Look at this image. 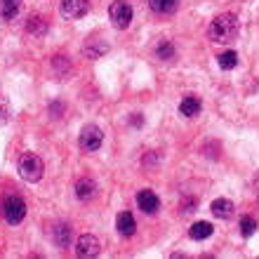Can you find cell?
Instances as JSON below:
<instances>
[{
    "label": "cell",
    "mask_w": 259,
    "mask_h": 259,
    "mask_svg": "<svg viewBox=\"0 0 259 259\" xmlns=\"http://www.w3.org/2000/svg\"><path fill=\"white\" fill-rule=\"evenodd\" d=\"M238 31H240L238 17L233 12H224L210 24V31H207V33H210L212 42H231L238 38Z\"/></svg>",
    "instance_id": "obj_1"
},
{
    "label": "cell",
    "mask_w": 259,
    "mask_h": 259,
    "mask_svg": "<svg viewBox=\"0 0 259 259\" xmlns=\"http://www.w3.org/2000/svg\"><path fill=\"white\" fill-rule=\"evenodd\" d=\"M0 210H3V217H5L7 224H21V219L26 217V203H24V198L19 196H7L0 205Z\"/></svg>",
    "instance_id": "obj_2"
},
{
    "label": "cell",
    "mask_w": 259,
    "mask_h": 259,
    "mask_svg": "<svg viewBox=\"0 0 259 259\" xmlns=\"http://www.w3.org/2000/svg\"><path fill=\"white\" fill-rule=\"evenodd\" d=\"M42 172H45V165H42V160L38 156H33V153H26V156H21L19 160V175L24 182H40Z\"/></svg>",
    "instance_id": "obj_3"
},
{
    "label": "cell",
    "mask_w": 259,
    "mask_h": 259,
    "mask_svg": "<svg viewBox=\"0 0 259 259\" xmlns=\"http://www.w3.org/2000/svg\"><path fill=\"white\" fill-rule=\"evenodd\" d=\"M109 17L113 21V26L118 31H123V28L130 26V21H132V5L125 3V0H116L113 5L109 7Z\"/></svg>",
    "instance_id": "obj_4"
},
{
    "label": "cell",
    "mask_w": 259,
    "mask_h": 259,
    "mask_svg": "<svg viewBox=\"0 0 259 259\" xmlns=\"http://www.w3.org/2000/svg\"><path fill=\"white\" fill-rule=\"evenodd\" d=\"M102 130L97 127V125H88V127H82L80 132V149L85 151H97L99 146H102Z\"/></svg>",
    "instance_id": "obj_5"
},
{
    "label": "cell",
    "mask_w": 259,
    "mask_h": 259,
    "mask_svg": "<svg viewBox=\"0 0 259 259\" xmlns=\"http://www.w3.org/2000/svg\"><path fill=\"white\" fill-rule=\"evenodd\" d=\"M137 205H139V210L144 214H156L160 210V198L151 191V189H144V191L137 193Z\"/></svg>",
    "instance_id": "obj_6"
},
{
    "label": "cell",
    "mask_w": 259,
    "mask_h": 259,
    "mask_svg": "<svg viewBox=\"0 0 259 259\" xmlns=\"http://www.w3.org/2000/svg\"><path fill=\"white\" fill-rule=\"evenodd\" d=\"M75 254H78V257H82V259L97 257V254H99V240H97L95 236H90V233L80 236V238H78V243H75Z\"/></svg>",
    "instance_id": "obj_7"
},
{
    "label": "cell",
    "mask_w": 259,
    "mask_h": 259,
    "mask_svg": "<svg viewBox=\"0 0 259 259\" xmlns=\"http://www.w3.org/2000/svg\"><path fill=\"white\" fill-rule=\"evenodd\" d=\"M90 10L88 0H62V14L66 19H80Z\"/></svg>",
    "instance_id": "obj_8"
},
{
    "label": "cell",
    "mask_w": 259,
    "mask_h": 259,
    "mask_svg": "<svg viewBox=\"0 0 259 259\" xmlns=\"http://www.w3.org/2000/svg\"><path fill=\"white\" fill-rule=\"evenodd\" d=\"M179 113H182V116H186V118L198 116V113H200V99H198V97H193V95L184 97V99H182V104H179Z\"/></svg>",
    "instance_id": "obj_9"
},
{
    "label": "cell",
    "mask_w": 259,
    "mask_h": 259,
    "mask_svg": "<svg viewBox=\"0 0 259 259\" xmlns=\"http://www.w3.org/2000/svg\"><path fill=\"white\" fill-rule=\"evenodd\" d=\"M116 226H118V233H120V236H127V238L135 233V229H137L135 217H132L130 212H120V214H118Z\"/></svg>",
    "instance_id": "obj_10"
},
{
    "label": "cell",
    "mask_w": 259,
    "mask_h": 259,
    "mask_svg": "<svg viewBox=\"0 0 259 259\" xmlns=\"http://www.w3.org/2000/svg\"><path fill=\"white\" fill-rule=\"evenodd\" d=\"M97 193V184L92 179H78V184H75V196L80 198V200H90V198H95Z\"/></svg>",
    "instance_id": "obj_11"
},
{
    "label": "cell",
    "mask_w": 259,
    "mask_h": 259,
    "mask_svg": "<svg viewBox=\"0 0 259 259\" xmlns=\"http://www.w3.org/2000/svg\"><path fill=\"white\" fill-rule=\"evenodd\" d=\"M212 231H214V226H212L210 222H196V224L189 229V236H191L193 240H205L212 236Z\"/></svg>",
    "instance_id": "obj_12"
},
{
    "label": "cell",
    "mask_w": 259,
    "mask_h": 259,
    "mask_svg": "<svg viewBox=\"0 0 259 259\" xmlns=\"http://www.w3.org/2000/svg\"><path fill=\"white\" fill-rule=\"evenodd\" d=\"M212 214L219 219H229L233 214V203L226 200V198H217V200L212 203Z\"/></svg>",
    "instance_id": "obj_13"
},
{
    "label": "cell",
    "mask_w": 259,
    "mask_h": 259,
    "mask_svg": "<svg viewBox=\"0 0 259 259\" xmlns=\"http://www.w3.org/2000/svg\"><path fill=\"white\" fill-rule=\"evenodd\" d=\"M21 10V0H0V17L3 19H14Z\"/></svg>",
    "instance_id": "obj_14"
},
{
    "label": "cell",
    "mask_w": 259,
    "mask_h": 259,
    "mask_svg": "<svg viewBox=\"0 0 259 259\" xmlns=\"http://www.w3.org/2000/svg\"><path fill=\"white\" fill-rule=\"evenodd\" d=\"M149 7L156 14H172L177 10V0H149Z\"/></svg>",
    "instance_id": "obj_15"
},
{
    "label": "cell",
    "mask_w": 259,
    "mask_h": 259,
    "mask_svg": "<svg viewBox=\"0 0 259 259\" xmlns=\"http://www.w3.org/2000/svg\"><path fill=\"white\" fill-rule=\"evenodd\" d=\"M217 64H219V68L231 71V68H236V64H238V55H236L233 50H226V52H222V55L217 57Z\"/></svg>",
    "instance_id": "obj_16"
},
{
    "label": "cell",
    "mask_w": 259,
    "mask_h": 259,
    "mask_svg": "<svg viewBox=\"0 0 259 259\" xmlns=\"http://www.w3.org/2000/svg\"><path fill=\"white\" fill-rule=\"evenodd\" d=\"M52 238H55V243H57L59 247H66L68 243H71V229H68L66 224L57 226L55 233H52Z\"/></svg>",
    "instance_id": "obj_17"
},
{
    "label": "cell",
    "mask_w": 259,
    "mask_h": 259,
    "mask_svg": "<svg viewBox=\"0 0 259 259\" xmlns=\"http://www.w3.org/2000/svg\"><path fill=\"white\" fill-rule=\"evenodd\" d=\"M26 28H28V33H33V35H42L45 33V21L40 19V17H31L28 19V24H26Z\"/></svg>",
    "instance_id": "obj_18"
},
{
    "label": "cell",
    "mask_w": 259,
    "mask_h": 259,
    "mask_svg": "<svg viewBox=\"0 0 259 259\" xmlns=\"http://www.w3.org/2000/svg\"><path fill=\"white\" fill-rule=\"evenodd\" d=\"M257 231V222L252 217H240V233L243 236H252Z\"/></svg>",
    "instance_id": "obj_19"
},
{
    "label": "cell",
    "mask_w": 259,
    "mask_h": 259,
    "mask_svg": "<svg viewBox=\"0 0 259 259\" xmlns=\"http://www.w3.org/2000/svg\"><path fill=\"white\" fill-rule=\"evenodd\" d=\"M156 55H158V59H172V57H175V50H172L170 42H163V45L156 50Z\"/></svg>",
    "instance_id": "obj_20"
},
{
    "label": "cell",
    "mask_w": 259,
    "mask_h": 259,
    "mask_svg": "<svg viewBox=\"0 0 259 259\" xmlns=\"http://www.w3.org/2000/svg\"><path fill=\"white\" fill-rule=\"evenodd\" d=\"M196 205H198L196 198H184V200H182V212H186V214H189V212H196Z\"/></svg>",
    "instance_id": "obj_21"
},
{
    "label": "cell",
    "mask_w": 259,
    "mask_h": 259,
    "mask_svg": "<svg viewBox=\"0 0 259 259\" xmlns=\"http://www.w3.org/2000/svg\"><path fill=\"white\" fill-rule=\"evenodd\" d=\"M7 116H10V106H7V102L0 97V123H5Z\"/></svg>",
    "instance_id": "obj_22"
}]
</instances>
